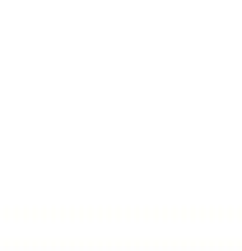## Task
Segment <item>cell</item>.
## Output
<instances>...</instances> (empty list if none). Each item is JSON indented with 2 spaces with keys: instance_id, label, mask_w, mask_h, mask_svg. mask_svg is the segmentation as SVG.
I'll return each mask as SVG.
<instances>
[]
</instances>
